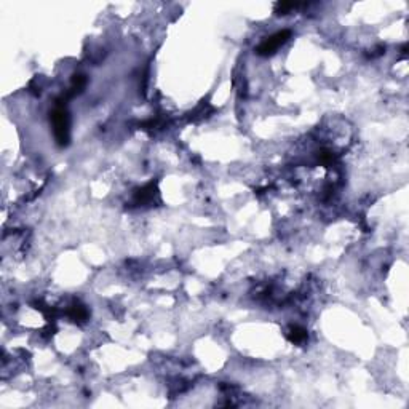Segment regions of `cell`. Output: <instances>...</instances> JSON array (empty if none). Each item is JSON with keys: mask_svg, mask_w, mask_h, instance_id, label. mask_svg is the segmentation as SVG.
<instances>
[{"mask_svg": "<svg viewBox=\"0 0 409 409\" xmlns=\"http://www.w3.org/2000/svg\"><path fill=\"white\" fill-rule=\"evenodd\" d=\"M299 5L297 3H290V2H281V3H277L275 5V13L277 15H286L293 12L294 8H297Z\"/></svg>", "mask_w": 409, "mask_h": 409, "instance_id": "cell-7", "label": "cell"}, {"mask_svg": "<svg viewBox=\"0 0 409 409\" xmlns=\"http://www.w3.org/2000/svg\"><path fill=\"white\" fill-rule=\"evenodd\" d=\"M290 37H291L290 31H280V32H277V34L270 35L269 39H265L258 47V54H261V56H270V54H274L283 43H286Z\"/></svg>", "mask_w": 409, "mask_h": 409, "instance_id": "cell-2", "label": "cell"}, {"mask_svg": "<svg viewBox=\"0 0 409 409\" xmlns=\"http://www.w3.org/2000/svg\"><path fill=\"white\" fill-rule=\"evenodd\" d=\"M53 122V133L54 139L59 146H66L69 143V115L66 109L63 106H58L51 114Z\"/></svg>", "mask_w": 409, "mask_h": 409, "instance_id": "cell-1", "label": "cell"}, {"mask_svg": "<svg viewBox=\"0 0 409 409\" xmlns=\"http://www.w3.org/2000/svg\"><path fill=\"white\" fill-rule=\"evenodd\" d=\"M69 317L74 321H85L86 318H88V310H86L83 305L74 304L72 307L69 309Z\"/></svg>", "mask_w": 409, "mask_h": 409, "instance_id": "cell-6", "label": "cell"}, {"mask_svg": "<svg viewBox=\"0 0 409 409\" xmlns=\"http://www.w3.org/2000/svg\"><path fill=\"white\" fill-rule=\"evenodd\" d=\"M157 187H155V184L154 182H150V184H147L144 185L143 189H139L138 192L134 194V203L136 205H149L152 203V201L155 200L157 197Z\"/></svg>", "mask_w": 409, "mask_h": 409, "instance_id": "cell-3", "label": "cell"}, {"mask_svg": "<svg viewBox=\"0 0 409 409\" xmlns=\"http://www.w3.org/2000/svg\"><path fill=\"white\" fill-rule=\"evenodd\" d=\"M288 339L293 344H302L307 339V331L301 326H291L290 331H288Z\"/></svg>", "mask_w": 409, "mask_h": 409, "instance_id": "cell-5", "label": "cell"}, {"mask_svg": "<svg viewBox=\"0 0 409 409\" xmlns=\"http://www.w3.org/2000/svg\"><path fill=\"white\" fill-rule=\"evenodd\" d=\"M85 85H86V77H85V75H82V74L74 75L72 83H70V88L67 91L66 98H74L75 95H79V93L85 88Z\"/></svg>", "mask_w": 409, "mask_h": 409, "instance_id": "cell-4", "label": "cell"}]
</instances>
